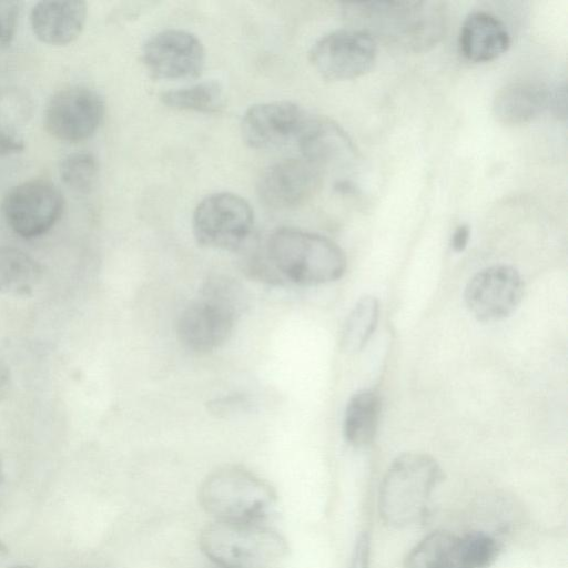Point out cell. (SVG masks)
<instances>
[{"mask_svg": "<svg viewBox=\"0 0 568 568\" xmlns=\"http://www.w3.org/2000/svg\"><path fill=\"white\" fill-rule=\"evenodd\" d=\"M438 463L424 453H405L389 466L381 484L378 510L394 528L414 526L428 516L433 494L443 480Z\"/></svg>", "mask_w": 568, "mask_h": 568, "instance_id": "4", "label": "cell"}, {"mask_svg": "<svg viewBox=\"0 0 568 568\" xmlns=\"http://www.w3.org/2000/svg\"><path fill=\"white\" fill-rule=\"evenodd\" d=\"M377 43L355 28L339 29L320 38L310 51V61L318 74L329 81L359 78L372 70Z\"/></svg>", "mask_w": 568, "mask_h": 568, "instance_id": "10", "label": "cell"}, {"mask_svg": "<svg viewBox=\"0 0 568 568\" xmlns=\"http://www.w3.org/2000/svg\"><path fill=\"white\" fill-rule=\"evenodd\" d=\"M248 306L244 287L226 275H211L182 311L176 334L181 344L204 354L221 347Z\"/></svg>", "mask_w": 568, "mask_h": 568, "instance_id": "2", "label": "cell"}, {"mask_svg": "<svg viewBox=\"0 0 568 568\" xmlns=\"http://www.w3.org/2000/svg\"><path fill=\"white\" fill-rule=\"evenodd\" d=\"M201 507L216 521L265 524L277 495L265 479L241 466L209 474L199 490Z\"/></svg>", "mask_w": 568, "mask_h": 568, "instance_id": "5", "label": "cell"}, {"mask_svg": "<svg viewBox=\"0 0 568 568\" xmlns=\"http://www.w3.org/2000/svg\"><path fill=\"white\" fill-rule=\"evenodd\" d=\"M33 114V100L27 90L0 87V155L24 149V130Z\"/></svg>", "mask_w": 568, "mask_h": 568, "instance_id": "20", "label": "cell"}, {"mask_svg": "<svg viewBox=\"0 0 568 568\" xmlns=\"http://www.w3.org/2000/svg\"><path fill=\"white\" fill-rule=\"evenodd\" d=\"M105 111L102 97L93 89L73 85L54 93L45 105L43 121L55 139L81 142L99 129Z\"/></svg>", "mask_w": 568, "mask_h": 568, "instance_id": "11", "label": "cell"}, {"mask_svg": "<svg viewBox=\"0 0 568 568\" xmlns=\"http://www.w3.org/2000/svg\"><path fill=\"white\" fill-rule=\"evenodd\" d=\"M498 554V542L486 532L457 536L439 530L423 538L409 551L404 568H487Z\"/></svg>", "mask_w": 568, "mask_h": 568, "instance_id": "8", "label": "cell"}, {"mask_svg": "<svg viewBox=\"0 0 568 568\" xmlns=\"http://www.w3.org/2000/svg\"><path fill=\"white\" fill-rule=\"evenodd\" d=\"M381 407V398L373 390H359L351 397L343 420L344 437L351 445L363 447L374 439Z\"/></svg>", "mask_w": 568, "mask_h": 568, "instance_id": "21", "label": "cell"}, {"mask_svg": "<svg viewBox=\"0 0 568 568\" xmlns=\"http://www.w3.org/2000/svg\"><path fill=\"white\" fill-rule=\"evenodd\" d=\"M253 224L250 203L229 192L207 195L192 217L193 234L200 245L227 251H235L246 242Z\"/></svg>", "mask_w": 568, "mask_h": 568, "instance_id": "7", "label": "cell"}, {"mask_svg": "<svg viewBox=\"0 0 568 568\" xmlns=\"http://www.w3.org/2000/svg\"><path fill=\"white\" fill-rule=\"evenodd\" d=\"M310 116L291 101L254 104L241 122L244 142L253 149H273L298 140Z\"/></svg>", "mask_w": 568, "mask_h": 568, "instance_id": "14", "label": "cell"}, {"mask_svg": "<svg viewBox=\"0 0 568 568\" xmlns=\"http://www.w3.org/2000/svg\"><path fill=\"white\" fill-rule=\"evenodd\" d=\"M378 317V301L371 295L361 297L344 325L342 336L344 348L352 353L363 349L376 329Z\"/></svg>", "mask_w": 568, "mask_h": 568, "instance_id": "24", "label": "cell"}, {"mask_svg": "<svg viewBox=\"0 0 568 568\" xmlns=\"http://www.w3.org/2000/svg\"><path fill=\"white\" fill-rule=\"evenodd\" d=\"M199 542L220 568H276L288 550L285 538L265 524L215 520L203 528Z\"/></svg>", "mask_w": 568, "mask_h": 568, "instance_id": "6", "label": "cell"}, {"mask_svg": "<svg viewBox=\"0 0 568 568\" xmlns=\"http://www.w3.org/2000/svg\"><path fill=\"white\" fill-rule=\"evenodd\" d=\"M524 283L509 265H494L475 274L465 287L464 298L480 322H496L509 316L519 305Z\"/></svg>", "mask_w": 568, "mask_h": 568, "instance_id": "12", "label": "cell"}, {"mask_svg": "<svg viewBox=\"0 0 568 568\" xmlns=\"http://www.w3.org/2000/svg\"><path fill=\"white\" fill-rule=\"evenodd\" d=\"M470 230L467 224L459 225L453 233L450 239L452 250L459 253L463 252L469 241Z\"/></svg>", "mask_w": 568, "mask_h": 568, "instance_id": "29", "label": "cell"}, {"mask_svg": "<svg viewBox=\"0 0 568 568\" xmlns=\"http://www.w3.org/2000/svg\"><path fill=\"white\" fill-rule=\"evenodd\" d=\"M99 165L93 154L78 151L65 155L59 165L63 183L78 193H88L98 179Z\"/></svg>", "mask_w": 568, "mask_h": 568, "instance_id": "25", "label": "cell"}, {"mask_svg": "<svg viewBox=\"0 0 568 568\" xmlns=\"http://www.w3.org/2000/svg\"><path fill=\"white\" fill-rule=\"evenodd\" d=\"M322 170L306 159H284L261 175L257 192L273 209H293L311 199L321 184Z\"/></svg>", "mask_w": 568, "mask_h": 568, "instance_id": "15", "label": "cell"}, {"mask_svg": "<svg viewBox=\"0 0 568 568\" xmlns=\"http://www.w3.org/2000/svg\"><path fill=\"white\" fill-rule=\"evenodd\" d=\"M297 141L303 158L321 170L326 165L349 160L354 154V146L347 134L326 118L310 116Z\"/></svg>", "mask_w": 568, "mask_h": 568, "instance_id": "18", "label": "cell"}, {"mask_svg": "<svg viewBox=\"0 0 568 568\" xmlns=\"http://www.w3.org/2000/svg\"><path fill=\"white\" fill-rule=\"evenodd\" d=\"M21 2L0 0V50L8 48L17 32Z\"/></svg>", "mask_w": 568, "mask_h": 568, "instance_id": "26", "label": "cell"}, {"mask_svg": "<svg viewBox=\"0 0 568 568\" xmlns=\"http://www.w3.org/2000/svg\"><path fill=\"white\" fill-rule=\"evenodd\" d=\"M220 568V567H219Z\"/></svg>", "mask_w": 568, "mask_h": 568, "instance_id": "34", "label": "cell"}, {"mask_svg": "<svg viewBox=\"0 0 568 568\" xmlns=\"http://www.w3.org/2000/svg\"><path fill=\"white\" fill-rule=\"evenodd\" d=\"M10 384L9 367L0 359V395L3 394Z\"/></svg>", "mask_w": 568, "mask_h": 568, "instance_id": "30", "label": "cell"}, {"mask_svg": "<svg viewBox=\"0 0 568 568\" xmlns=\"http://www.w3.org/2000/svg\"><path fill=\"white\" fill-rule=\"evenodd\" d=\"M3 217L19 236L33 239L49 232L61 219L64 199L60 190L44 179L21 182L4 194Z\"/></svg>", "mask_w": 568, "mask_h": 568, "instance_id": "9", "label": "cell"}, {"mask_svg": "<svg viewBox=\"0 0 568 568\" xmlns=\"http://www.w3.org/2000/svg\"><path fill=\"white\" fill-rule=\"evenodd\" d=\"M87 13V3L81 0H45L33 6L30 23L41 42L65 45L82 32Z\"/></svg>", "mask_w": 568, "mask_h": 568, "instance_id": "16", "label": "cell"}, {"mask_svg": "<svg viewBox=\"0 0 568 568\" xmlns=\"http://www.w3.org/2000/svg\"><path fill=\"white\" fill-rule=\"evenodd\" d=\"M344 17L357 30L404 52L434 47L446 28V10L437 1H365L343 4Z\"/></svg>", "mask_w": 568, "mask_h": 568, "instance_id": "1", "label": "cell"}, {"mask_svg": "<svg viewBox=\"0 0 568 568\" xmlns=\"http://www.w3.org/2000/svg\"><path fill=\"white\" fill-rule=\"evenodd\" d=\"M2 479H3V469H2V463H1V459H0V485L2 483Z\"/></svg>", "mask_w": 568, "mask_h": 568, "instance_id": "32", "label": "cell"}, {"mask_svg": "<svg viewBox=\"0 0 568 568\" xmlns=\"http://www.w3.org/2000/svg\"><path fill=\"white\" fill-rule=\"evenodd\" d=\"M550 91L532 83H510L493 101L495 119L505 125L526 124L549 108Z\"/></svg>", "mask_w": 568, "mask_h": 568, "instance_id": "19", "label": "cell"}, {"mask_svg": "<svg viewBox=\"0 0 568 568\" xmlns=\"http://www.w3.org/2000/svg\"><path fill=\"white\" fill-rule=\"evenodd\" d=\"M510 34L494 14L476 11L469 13L460 28L458 44L463 57L483 63L503 55L510 47Z\"/></svg>", "mask_w": 568, "mask_h": 568, "instance_id": "17", "label": "cell"}, {"mask_svg": "<svg viewBox=\"0 0 568 568\" xmlns=\"http://www.w3.org/2000/svg\"><path fill=\"white\" fill-rule=\"evenodd\" d=\"M251 400L244 395H232L215 399L210 406L211 412L216 415H230L247 412L251 408Z\"/></svg>", "mask_w": 568, "mask_h": 568, "instance_id": "27", "label": "cell"}, {"mask_svg": "<svg viewBox=\"0 0 568 568\" xmlns=\"http://www.w3.org/2000/svg\"><path fill=\"white\" fill-rule=\"evenodd\" d=\"M265 260L282 284L315 286L334 282L346 270V256L332 240L293 227L275 230L267 239Z\"/></svg>", "mask_w": 568, "mask_h": 568, "instance_id": "3", "label": "cell"}, {"mask_svg": "<svg viewBox=\"0 0 568 568\" xmlns=\"http://www.w3.org/2000/svg\"><path fill=\"white\" fill-rule=\"evenodd\" d=\"M42 278V267L28 253L11 246H0V294H31Z\"/></svg>", "mask_w": 568, "mask_h": 568, "instance_id": "22", "label": "cell"}, {"mask_svg": "<svg viewBox=\"0 0 568 568\" xmlns=\"http://www.w3.org/2000/svg\"><path fill=\"white\" fill-rule=\"evenodd\" d=\"M8 548L7 546L0 540V561L7 556Z\"/></svg>", "mask_w": 568, "mask_h": 568, "instance_id": "31", "label": "cell"}, {"mask_svg": "<svg viewBox=\"0 0 568 568\" xmlns=\"http://www.w3.org/2000/svg\"><path fill=\"white\" fill-rule=\"evenodd\" d=\"M142 61L155 79H186L201 73L205 52L201 41L191 32L166 29L145 42Z\"/></svg>", "mask_w": 568, "mask_h": 568, "instance_id": "13", "label": "cell"}, {"mask_svg": "<svg viewBox=\"0 0 568 568\" xmlns=\"http://www.w3.org/2000/svg\"><path fill=\"white\" fill-rule=\"evenodd\" d=\"M10 568H33V567L20 565V566H13V567H10Z\"/></svg>", "mask_w": 568, "mask_h": 568, "instance_id": "33", "label": "cell"}, {"mask_svg": "<svg viewBox=\"0 0 568 568\" xmlns=\"http://www.w3.org/2000/svg\"><path fill=\"white\" fill-rule=\"evenodd\" d=\"M371 539L363 532L353 549L349 568H369Z\"/></svg>", "mask_w": 568, "mask_h": 568, "instance_id": "28", "label": "cell"}, {"mask_svg": "<svg viewBox=\"0 0 568 568\" xmlns=\"http://www.w3.org/2000/svg\"><path fill=\"white\" fill-rule=\"evenodd\" d=\"M160 99L172 109L213 113L222 108L223 90L219 82L210 80L165 91Z\"/></svg>", "mask_w": 568, "mask_h": 568, "instance_id": "23", "label": "cell"}]
</instances>
